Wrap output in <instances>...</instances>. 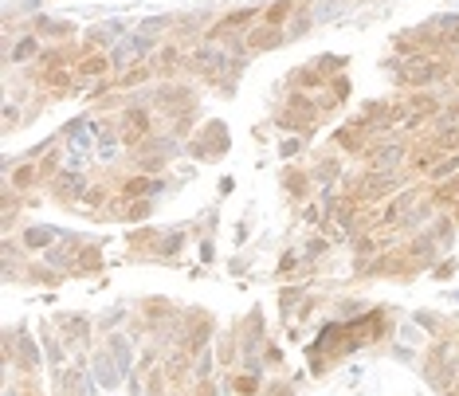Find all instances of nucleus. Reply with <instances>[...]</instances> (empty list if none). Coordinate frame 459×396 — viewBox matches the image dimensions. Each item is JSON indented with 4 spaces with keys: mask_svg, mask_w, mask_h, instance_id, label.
<instances>
[{
    "mask_svg": "<svg viewBox=\"0 0 459 396\" xmlns=\"http://www.w3.org/2000/svg\"><path fill=\"white\" fill-rule=\"evenodd\" d=\"M448 75H451V63L440 56H416V59H404L401 67V83L408 90H428L440 79H448Z\"/></svg>",
    "mask_w": 459,
    "mask_h": 396,
    "instance_id": "1",
    "label": "nucleus"
},
{
    "mask_svg": "<svg viewBox=\"0 0 459 396\" xmlns=\"http://www.w3.org/2000/svg\"><path fill=\"white\" fill-rule=\"evenodd\" d=\"M118 137L126 145H142L153 137V114L145 110V106H126L118 118Z\"/></svg>",
    "mask_w": 459,
    "mask_h": 396,
    "instance_id": "2",
    "label": "nucleus"
},
{
    "mask_svg": "<svg viewBox=\"0 0 459 396\" xmlns=\"http://www.w3.org/2000/svg\"><path fill=\"white\" fill-rule=\"evenodd\" d=\"M255 12L259 9H232L228 16H220L212 28L205 32V43H220V40H228V36H236V32H244V28H252L255 24Z\"/></svg>",
    "mask_w": 459,
    "mask_h": 396,
    "instance_id": "3",
    "label": "nucleus"
},
{
    "mask_svg": "<svg viewBox=\"0 0 459 396\" xmlns=\"http://www.w3.org/2000/svg\"><path fill=\"white\" fill-rule=\"evenodd\" d=\"M365 157H369L373 169L393 173L396 165H404V161H408V145H404V142H373L369 150H365Z\"/></svg>",
    "mask_w": 459,
    "mask_h": 396,
    "instance_id": "4",
    "label": "nucleus"
},
{
    "mask_svg": "<svg viewBox=\"0 0 459 396\" xmlns=\"http://www.w3.org/2000/svg\"><path fill=\"white\" fill-rule=\"evenodd\" d=\"M51 189H56L59 200H83V192H87L91 184H87V173H83V169H59Z\"/></svg>",
    "mask_w": 459,
    "mask_h": 396,
    "instance_id": "5",
    "label": "nucleus"
},
{
    "mask_svg": "<svg viewBox=\"0 0 459 396\" xmlns=\"http://www.w3.org/2000/svg\"><path fill=\"white\" fill-rule=\"evenodd\" d=\"M189 63V56H185L181 43H161L158 51H153V75H177L181 67Z\"/></svg>",
    "mask_w": 459,
    "mask_h": 396,
    "instance_id": "6",
    "label": "nucleus"
},
{
    "mask_svg": "<svg viewBox=\"0 0 459 396\" xmlns=\"http://www.w3.org/2000/svg\"><path fill=\"white\" fill-rule=\"evenodd\" d=\"M110 67H114V59H106L103 51H87V56L75 63V79L79 83H98V79L110 75Z\"/></svg>",
    "mask_w": 459,
    "mask_h": 396,
    "instance_id": "7",
    "label": "nucleus"
},
{
    "mask_svg": "<svg viewBox=\"0 0 459 396\" xmlns=\"http://www.w3.org/2000/svg\"><path fill=\"white\" fill-rule=\"evenodd\" d=\"M9 357H12V361H20L28 372H36V365H40V349H36L32 333H28V330L12 333V338H9Z\"/></svg>",
    "mask_w": 459,
    "mask_h": 396,
    "instance_id": "8",
    "label": "nucleus"
},
{
    "mask_svg": "<svg viewBox=\"0 0 459 396\" xmlns=\"http://www.w3.org/2000/svg\"><path fill=\"white\" fill-rule=\"evenodd\" d=\"M36 56H40V36H32V32L20 36V40L9 48V59H12V63H28V59H36Z\"/></svg>",
    "mask_w": 459,
    "mask_h": 396,
    "instance_id": "9",
    "label": "nucleus"
},
{
    "mask_svg": "<svg viewBox=\"0 0 459 396\" xmlns=\"http://www.w3.org/2000/svg\"><path fill=\"white\" fill-rule=\"evenodd\" d=\"M244 43L247 48H275V43H283V28H255L252 36H244Z\"/></svg>",
    "mask_w": 459,
    "mask_h": 396,
    "instance_id": "10",
    "label": "nucleus"
},
{
    "mask_svg": "<svg viewBox=\"0 0 459 396\" xmlns=\"http://www.w3.org/2000/svg\"><path fill=\"white\" fill-rule=\"evenodd\" d=\"M291 12H294V0H275V4L263 12V24H267V28H283L287 20H291Z\"/></svg>",
    "mask_w": 459,
    "mask_h": 396,
    "instance_id": "11",
    "label": "nucleus"
},
{
    "mask_svg": "<svg viewBox=\"0 0 459 396\" xmlns=\"http://www.w3.org/2000/svg\"><path fill=\"white\" fill-rule=\"evenodd\" d=\"M110 361L118 365L122 377H126L130 365H134V361H130V341H126V338H118V333H110Z\"/></svg>",
    "mask_w": 459,
    "mask_h": 396,
    "instance_id": "12",
    "label": "nucleus"
},
{
    "mask_svg": "<svg viewBox=\"0 0 459 396\" xmlns=\"http://www.w3.org/2000/svg\"><path fill=\"white\" fill-rule=\"evenodd\" d=\"M150 192H158V181H153V177H134V181L122 184V197H150Z\"/></svg>",
    "mask_w": 459,
    "mask_h": 396,
    "instance_id": "13",
    "label": "nucleus"
},
{
    "mask_svg": "<svg viewBox=\"0 0 459 396\" xmlns=\"http://www.w3.org/2000/svg\"><path fill=\"white\" fill-rule=\"evenodd\" d=\"M40 165H32V161H24V165L16 169V173H12V184H16V189H32L36 181H40Z\"/></svg>",
    "mask_w": 459,
    "mask_h": 396,
    "instance_id": "14",
    "label": "nucleus"
},
{
    "mask_svg": "<svg viewBox=\"0 0 459 396\" xmlns=\"http://www.w3.org/2000/svg\"><path fill=\"white\" fill-rule=\"evenodd\" d=\"M150 75H153V67L138 63V67H130V71H122V75H118V79H114V83H118V87L126 90V87H138V83H145V79H150Z\"/></svg>",
    "mask_w": 459,
    "mask_h": 396,
    "instance_id": "15",
    "label": "nucleus"
},
{
    "mask_svg": "<svg viewBox=\"0 0 459 396\" xmlns=\"http://www.w3.org/2000/svg\"><path fill=\"white\" fill-rule=\"evenodd\" d=\"M255 388H259V377H255L252 369H247V372H236V377H232V392H239V396H255Z\"/></svg>",
    "mask_w": 459,
    "mask_h": 396,
    "instance_id": "16",
    "label": "nucleus"
},
{
    "mask_svg": "<svg viewBox=\"0 0 459 396\" xmlns=\"http://www.w3.org/2000/svg\"><path fill=\"white\" fill-rule=\"evenodd\" d=\"M51 239H56V231H51V228H32V231H24V247H51Z\"/></svg>",
    "mask_w": 459,
    "mask_h": 396,
    "instance_id": "17",
    "label": "nucleus"
},
{
    "mask_svg": "<svg viewBox=\"0 0 459 396\" xmlns=\"http://www.w3.org/2000/svg\"><path fill=\"white\" fill-rule=\"evenodd\" d=\"M63 333L71 341H83L87 338V318H63Z\"/></svg>",
    "mask_w": 459,
    "mask_h": 396,
    "instance_id": "18",
    "label": "nucleus"
},
{
    "mask_svg": "<svg viewBox=\"0 0 459 396\" xmlns=\"http://www.w3.org/2000/svg\"><path fill=\"white\" fill-rule=\"evenodd\" d=\"M75 267H79V271H98V251H95V247H79Z\"/></svg>",
    "mask_w": 459,
    "mask_h": 396,
    "instance_id": "19",
    "label": "nucleus"
},
{
    "mask_svg": "<svg viewBox=\"0 0 459 396\" xmlns=\"http://www.w3.org/2000/svg\"><path fill=\"white\" fill-rule=\"evenodd\" d=\"M56 165H59V153H48V157L40 161V173H43V177H51V173H56Z\"/></svg>",
    "mask_w": 459,
    "mask_h": 396,
    "instance_id": "20",
    "label": "nucleus"
},
{
    "mask_svg": "<svg viewBox=\"0 0 459 396\" xmlns=\"http://www.w3.org/2000/svg\"><path fill=\"white\" fill-rule=\"evenodd\" d=\"M263 361H267V365H279V361H283V353H279L275 345H263Z\"/></svg>",
    "mask_w": 459,
    "mask_h": 396,
    "instance_id": "21",
    "label": "nucleus"
},
{
    "mask_svg": "<svg viewBox=\"0 0 459 396\" xmlns=\"http://www.w3.org/2000/svg\"><path fill=\"white\" fill-rule=\"evenodd\" d=\"M451 388H455V396H459V372H455V380H451Z\"/></svg>",
    "mask_w": 459,
    "mask_h": 396,
    "instance_id": "22",
    "label": "nucleus"
}]
</instances>
